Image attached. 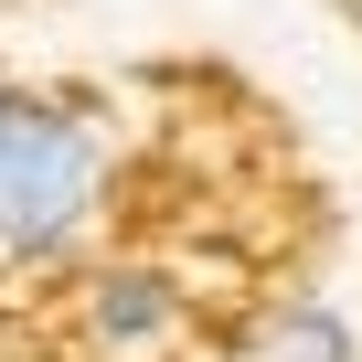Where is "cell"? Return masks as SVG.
Masks as SVG:
<instances>
[{"instance_id":"1","label":"cell","mask_w":362,"mask_h":362,"mask_svg":"<svg viewBox=\"0 0 362 362\" xmlns=\"http://www.w3.org/2000/svg\"><path fill=\"white\" fill-rule=\"evenodd\" d=\"M107 192V139L75 128L64 107H33L0 86V245L11 256H43L64 245Z\"/></svg>"},{"instance_id":"2","label":"cell","mask_w":362,"mask_h":362,"mask_svg":"<svg viewBox=\"0 0 362 362\" xmlns=\"http://www.w3.org/2000/svg\"><path fill=\"white\" fill-rule=\"evenodd\" d=\"M160 320H170V288H160V277H107V288H96V330H107L117 351L160 341Z\"/></svg>"},{"instance_id":"3","label":"cell","mask_w":362,"mask_h":362,"mask_svg":"<svg viewBox=\"0 0 362 362\" xmlns=\"http://www.w3.org/2000/svg\"><path fill=\"white\" fill-rule=\"evenodd\" d=\"M277 362H351V330L330 309H288L277 320Z\"/></svg>"}]
</instances>
